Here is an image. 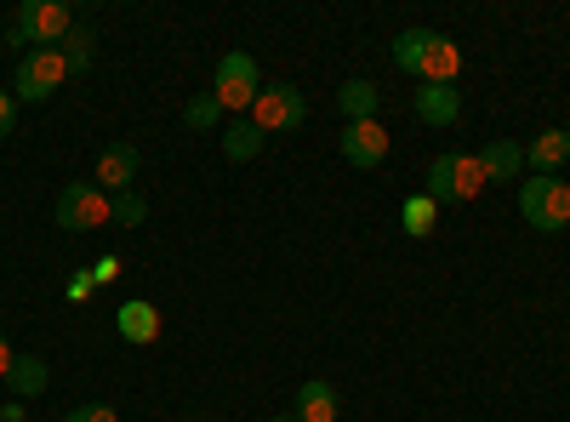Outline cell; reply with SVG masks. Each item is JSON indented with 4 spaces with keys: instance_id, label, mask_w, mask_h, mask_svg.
Returning a JSON list of instances; mask_svg holds the SVG:
<instances>
[{
    "instance_id": "484cf974",
    "label": "cell",
    "mask_w": 570,
    "mask_h": 422,
    "mask_svg": "<svg viewBox=\"0 0 570 422\" xmlns=\"http://www.w3.org/2000/svg\"><path fill=\"white\" fill-rule=\"evenodd\" d=\"M86 297H91V274H75L69 279V303H86Z\"/></svg>"
},
{
    "instance_id": "f546056e",
    "label": "cell",
    "mask_w": 570,
    "mask_h": 422,
    "mask_svg": "<svg viewBox=\"0 0 570 422\" xmlns=\"http://www.w3.org/2000/svg\"><path fill=\"white\" fill-rule=\"evenodd\" d=\"M0 422H7V416H0Z\"/></svg>"
},
{
    "instance_id": "52a82bcc",
    "label": "cell",
    "mask_w": 570,
    "mask_h": 422,
    "mask_svg": "<svg viewBox=\"0 0 570 422\" xmlns=\"http://www.w3.org/2000/svg\"><path fill=\"white\" fill-rule=\"evenodd\" d=\"M104 223H115V200L98 189V183H69V189L58 195V228L91 234V228H104Z\"/></svg>"
},
{
    "instance_id": "8fae6325",
    "label": "cell",
    "mask_w": 570,
    "mask_h": 422,
    "mask_svg": "<svg viewBox=\"0 0 570 422\" xmlns=\"http://www.w3.org/2000/svg\"><path fill=\"white\" fill-rule=\"evenodd\" d=\"M411 109L422 126H456L462 120V86H416Z\"/></svg>"
},
{
    "instance_id": "7c38bea8",
    "label": "cell",
    "mask_w": 570,
    "mask_h": 422,
    "mask_svg": "<svg viewBox=\"0 0 570 422\" xmlns=\"http://www.w3.org/2000/svg\"><path fill=\"white\" fill-rule=\"evenodd\" d=\"M297 422H337L343 416V400H337V389H331L325 377H308L303 389H297Z\"/></svg>"
},
{
    "instance_id": "ba28073f",
    "label": "cell",
    "mask_w": 570,
    "mask_h": 422,
    "mask_svg": "<svg viewBox=\"0 0 570 422\" xmlns=\"http://www.w3.org/2000/svg\"><path fill=\"white\" fill-rule=\"evenodd\" d=\"M252 120L263 126V137H274V131H297V126L308 120V104H303V91H297L292 80H274V86L257 91Z\"/></svg>"
},
{
    "instance_id": "4316f807",
    "label": "cell",
    "mask_w": 570,
    "mask_h": 422,
    "mask_svg": "<svg viewBox=\"0 0 570 422\" xmlns=\"http://www.w3.org/2000/svg\"><path fill=\"white\" fill-rule=\"evenodd\" d=\"M12 360H18V354H12V343H7V332H0V377H7V371H12Z\"/></svg>"
},
{
    "instance_id": "83f0119b",
    "label": "cell",
    "mask_w": 570,
    "mask_h": 422,
    "mask_svg": "<svg viewBox=\"0 0 570 422\" xmlns=\"http://www.w3.org/2000/svg\"><path fill=\"white\" fill-rule=\"evenodd\" d=\"M0 416H7V422H23V405H18V400H7V405H0Z\"/></svg>"
},
{
    "instance_id": "6da1fadb",
    "label": "cell",
    "mask_w": 570,
    "mask_h": 422,
    "mask_svg": "<svg viewBox=\"0 0 570 422\" xmlns=\"http://www.w3.org/2000/svg\"><path fill=\"white\" fill-rule=\"evenodd\" d=\"M394 63L416 86H456L462 75V46L440 29H400L394 35Z\"/></svg>"
},
{
    "instance_id": "3957f363",
    "label": "cell",
    "mask_w": 570,
    "mask_h": 422,
    "mask_svg": "<svg viewBox=\"0 0 570 422\" xmlns=\"http://www.w3.org/2000/svg\"><path fill=\"white\" fill-rule=\"evenodd\" d=\"M257 91H263V75H257V58H252V52H228V58H217L212 98L223 104V115H252Z\"/></svg>"
},
{
    "instance_id": "ffe728a7",
    "label": "cell",
    "mask_w": 570,
    "mask_h": 422,
    "mask_svg": "<svg viewBox=\"0 0 570 422\" xmlns=\"http://www.w3.org/2000/svg\"><path fill=\"white\" fill-rule=\"evenodd\" d=\"M183 126H195V131H212V126H223V104L212 98V91H200V98H188V109H183Z\"/></svg>"
},
{
    "instance_id": "30bf717a",
    "label": "cell",
    "mask_w": 570,
    "mask_h": 422,
    "mask_svg": "<svg viewBox=\"0 0 570 422\" xmlns=\"http://www.w3.org/2000/svg\"><path fill=\"white\" fill-rule=\"evenodd\" d=\"M137 166H142L137 144H109V149L98 155V183H104V195H109V200L126 195L131 183H137Z\"/></svg>"
},
{
    "instance_id": "8992f818",
    "label": "cell",
    "mask_w": 570,
    "mask_h": 422,
    "mask_svg": "<svg viewBox=\"0 0 570 422\" xmlns=\"http://www.w3.org/2000/svg\"><path fill=\"white\" fill-rule=\"evenodd\" d=\"M69 80V63L58 46H35V52L18 63V91L12 98L18 104H46V98H58V86Z\"/></svg>"
},
{
    "instance_id": "e0dca14e",
    "label": "cell",
    "mask_w": 570,
    "mask_h": 422,
    "mask_svg": "<svg viewBox=\"0 0 570 422\" xmlns=\"http://www.w3.org/2000/svg\"><path fill=\"white\" fill-rule=\"evenodd\" d=\"M337 109L348 120H376V109H383V91H376L371 80H343L337 86Z\"/></svg>"
},
{
    "instance_id": "9a60e30c",
    "label": "cell",
    "mask_w": 570,
    "mask_h": 422,
    "mask_svg": "<svg viewBox=\"0 0 570 422\" xmlns=\"http://www.w3.org/2000/svg\"><path fill=\"white\" fill-rule=\"evenodd\" d=\"M480 166H485V183H513L525 171V149H519L513 137H497V144L480 149Z\"/></svg>"
},
{
    "instance_id": "d6986e66",
    "label": "cell",
    "mask_w": 570,
    "mask_h": 422,
    "mask_svg": "<svg viewBox=\"0 0 570 422\" xmlns=\"http://www.w3.org/2000/svg\"><path fill=\"white\" fill-rule=\"evenodd\" d=\"M434 223H440V206L428 200V195H411V200L400 206V228L411 234V241H428V234H434Z\"/></svg>"
},
{
    "instance_id": "277c9868",
    "label": "cell",
    "mask_w": 570,
    "mask_h": 422,
    "mask_svg": "<svg viewBox=\"0 0 570 422\" xmlns=\"http://www.w3.org/2000/svg\"><path fill=\"white\" fill-rule=\"evenodd\" d=\"M519 212H525L531 228L559 234L570 223V183L564 177H531L525 189H519Z\"/></svg>"
},
{
    "instance_id": "7a4b0ae2",
    "label": "cell",
    "mask_w": 570,
    "mask_h": 422,
    "mask_svg": "<svg viewBox=\"0 0 570 422\" xmlns=\"http://www.w3.org/2000/svg\"><path fill=\"white\" fill-rule=\"evenodd\" d=\"M485 189V166L480 155H440L434 166H428V200L434 206H468L473 195Z\"/></svg>"
},
{
    "instance_id": "f1b7e54d",
    "label": "cell",
    "mask_w": 570,
    "mask_h": 422,
    "mask_svg": "<svg viewBox=\"0 0 570 422\" xmlns=\"http://www.w3.org/2000/svg\"><path fill=\"white\" fill-rule=\"evenodd\" d=\"M274 422H297V411H279V416H274Z\"/></svg>"
},
{
    "instance_id": "2e32d148",
    "label": "cell",
    "mask_w": 570,
    "mask_h": 422,
    "mask_svg": "<svg viewBox=\"0 0 570 422\" xmlns=\"http://www.w3.org/2000/svg\"><path fill=\"white\" fill-rule=\"evenodd\" d=\"M564 160H570V131H542L525 149V166H537V177H559Z\"/></svg>"
},
{
    "instance_id": "4fadbf2b",
    "label": "cell",
    "mask_w": 570,
    "mask_h": 422,
    "mask_svg": "<svg viewBox=\"0 0 570 422\" xmlns=\"http://www.w3.org/2000/svg\"><path fill=\"white\" fill-rule=\"evenodd\" d=\"M263 144H268V137H263V126H257L252 115H234V120L223 126V155H228L234 166H240V160H257Z\"/></svg>"
},
{
    "instance_id": "cb8c5ba5",
    "label": "cell",
    "mask_w": 570,
    "mask_h": 422,
    "mask_svg": "<svg viewBox=\"0 0 570 422\" xmlns=\"http://www.w3.org/2000/svg\"><path fill=\"white\" fill-rule=\"evenodd\" d=\"M86 274H91V286H109V279L120 274V257H98V263H91Z\"/></svg>"
},
{
    "instance_id": "ac0fdd59",
    "label": "cell",
    "mask_w": 570,
    "mask_h": 422,
    "mask_svg": "<svg viewBox=\"0 0 570 422\" xmlns=\"http://www.w3.org/2000/svg\"><path fill=\"white\" fill-rule=\"evenodd\" d=\"M46 377H52V371H46V360H40V354H18V360H12V371H7L12 400H35V394L46 389Z\"/></svg>"
},
{
    "instance_id": "5bb4252c",
    "label": "cell",
    "mask_w": 570,
    "mask_h": 422,
    "mask_svg": "<svg viewBox=\"0 0 570 422\" xmlns=\"http://www.w3.org/2000/svg\"><path fill=\"white\" fill-rule=\"evenodd\" d=\"M115 332L126 337V343H155L160 337V308L155 303H120V314H115Z\"/></svg>"
},
{
    "instance_id": "d4e9b609",
    "label": "cell",
    "mask_w": 570,
    "mask_h": 422,
    "mask_svg": "<svg viewBox=\"0 0 570 422\" xmlns=\"http://www.w3.org/2000/svg\"><path fill=\"white\" fill-rule=\"evenodd\" d=\"M12 126H18V98L0 91V137H12Z\"/></svg>"
},
{
    "instance_id": "5b68a950",
    "label": "cell",
    "mask_w": 570,
    "mask_h": 422,
    "mask_svg": "<svg viewBox=\"0 0 570 422\" xmlns=\"http://www.w3.org/2000/svg\"><path fill=\"white\" fill-rule=\"evenodd\" d=\"M75 29L69 0H23L12 18V40H35V46H63Z\"/></svg>"
},
{
    "instance_id": "44dd1931",
    "label": "cell",
    "mask_w": 570,
    "mask_h": 422,
    "mask_svg": "<svg viewBox=\"0 0 570 422\" xmlns=\"http://www.w3.org/2000/svg\"><path fill=\"white\" fill-rule=\"evenodd\" d=\"M58 52H63L69 75H86L91 69V29H69V40L58 46Z\"/></svg>"
},
{
    "instance_id": "9c48e42d",
    "label": "cell",
    "mask_w": 570,
    "mask_h": 422,
    "mask_svg": "<svg viewBox=\"0 0 570 422\" xmlns=\"http://www.w3.org/2000/svg\"><path fill=\"white\" fill-rule=\"evenodd\" d=\"M343 160L360 166V171H376L389 160V131L376 126V120H348L343 126Z\"/></svg>"
},
{
    "instance_id": "7402d4cb",
    "label": "cell",
    "mask_w": 570,
    "mask_h": 422,
    "mask_svg": "<svg viewBox=\"0 0 570 422\" xmlns=\"http://www.w3.org/2000/svg\"><path fill=\"white\" fill-rule=\"evenodd\" d=\"M142 217H149V206H142V195H137V189L115 195V223H120V228H137Z\"/></svg>"
},
{
    "instance_id": "603a6c76",
    "label": "cell",
    "mask_w": 570,
    "mask_h": 422,
    "mask_svg": "<svg viewBox=\"0 0 570 422\" xmlns=\"http://www.w3.org/2000/svg\"><path fill=\"white\" fill-rule=\"evenodd\" d=\"M63 422H120V411L91 400V405H75V411H63Z\"/></svg>"
}]
</instances>
